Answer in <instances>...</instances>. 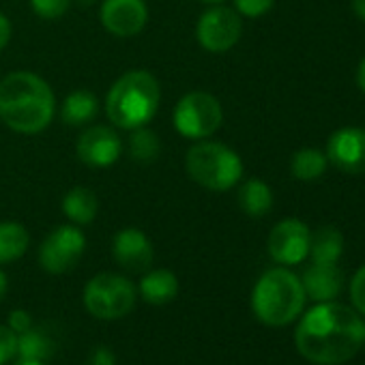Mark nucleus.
Instances as JSON below:
<instances>
[{
    "instance_id": "nucleus-1",
    "label": "nucleus",
    "mask_w": 365,
    "mask_h": 365,
    "mask_svg": "<svg viewBox=\"0 0 365 365\" xmlns=\"http://www.w3.org/2000/svg\"><path fill=\"white\" fill-rule=\"evenodd\" d=\"M294 344L303 359L316 365H341L365 344L361 316L341 303H318L297 324Z\"/></svg>"
},
{
    "instance_id": "nucleus-2",
    "label": "nucleus",
    "mask_w": 365,
    "mask_h": 365,
    "mask_svg": "<svg viewBox=\"0 0 365 365\" xmlns=\"http://www.w3.org/2000/svg\"><path fill=\"white\" fill-rule=\"evenodd\" d=\"M56 97L50 84L33 71H14L0 80V120L9 129L33 135L50 127Z\"/></svg>"
},
{
    "instance_id": "nucleus-3",
    "label": "nucleus",
    "mask_w": 365,
    "mask_h": 365,
    "mask_svg": "<svg viewBox=\"0 0 365 365\" xmlns=\"http://www.w3.org/2000/svg\"><path fill=\"white\" fill-rule=\"evenodd\" d=\"M159 101L161 88L157 78L150 71L131 69L110 86L106 97V112L110 123L131 131L155 118Z\"/></svg>"
},
{
    "instance_id": "nucleus-4",
    "label": "nucleus",
    "mask_w": 365,
    "mask_h": 365,
    "mask_svg": "<svg viewBox=\"0 0 365 365\" xmlns=\"http://www.w3.org/2000/svg\"><path fill=\"white\" fill-rule=\"evenodd\" d=\"M301 279L288 269H269L260 275L252 292L254 316L267 327H286L299 318L305 305Z\"/></svg>"
},
{
    "instance_id": "nucleus-5",
    "label": "nucleus",
    "mask_w": 365,
    "mask_h": 365,
    "mask_svg": "<svg viewBox=\"0 0 365 365\" xmlns=\"http://www.w3.org/2000/svg\"><path fill=\"white\" fill-rule=\"evenodd\" d=\"M185 170L194 182L209 192H228L243 178L241 157L213 140L196 142L185 155Z\"/></svg>"
},
{
    "instance_id": "nucleus-6",
    "label": "nucleus",
    "mask_w": 365,
    "mask_h": 365,
    "mask_svg": "<svg viewBox=\"0 0 365 365\" xmlns=\"http://www.w3.org/2000/svg\"><path fill=\"white\" fill-rule=\"evenodd\" d=\"M138 299V288L131 279L118 273H99L86 282L82 303L97 320H118L127 316Z\"/></svg>"
},
{
    "instance_id": "nucleus-7",
    "label": "nucleus",
    "mask_w": 365,
    "mask_h": 365,
    "mask_svg": "<svg viewBox=\"0 0 365 365\" xmlns=\"http://www.w3.org/2000/svg\"><path fill=\"white\" fill-rule=\"evenodd\" d=\"M174 129L190 140L211 138L224 123V110L217 97L207 91H192L182 95L172 114Z\"/></svg>"
},
{
    "instance_id": "nucleus-8",
    "label": "nucleus",
    "mask_w": 365,
    "mask_h": 365,
    "mask_svg": "<svg viewBox=\"0 0 365 365\" xmlns=\"http://www.w3.org/2000/svg\"><path fill=\"white\" fill-rule=\"evenodd\" d=\"M86 250V237L78 226L65 224L54 228L39 247V262L50 275L69 273Z\"/></svg>"
},
{
    "instance_id": "nucleus-9",
    "label": "nucleus",
    "mask_w": 365,
    "mask_h": 365,
    "mask_svg": "<svg viewBox=\"0 0 365 365\" xmlns=\"http://www.w3.org/2000/svg\"><path fill=\"white\" fill-rule=\"evenodd\" d=\"M243 35V20L237 9L213 5L205 11L196 26L198 43L211 54H224L232 50Z\"/></svg>"
},
{
    "instance_id": "nucleus-10",
    "label": "nucleus",
    "mask_w": 365,
    "mask_h": 365,
    "mask_svg": "<svg viewBox=\"0 0 365 365\" xmlns=\"http://www.w3.org/2000/svg\"><path fill=\"white\" fill-rule=\"evenodd\" d=\"M309 228L299 220H282L269 235V256L284 267L303 262L309 256Z\"/></svg>"
},
{
    "instance_id": "nucleus-11",
    "label": "nucleus",
    "mask_w": 365,
    "mask_h": 365,
    "mask_svg": "<svg viewBox=\"0 0 365 365\" xmlns=\"http://www.w3.org/2000/svg\"><path fill=\"white\" fill-rule=\"evenodd\" d=\"M99 20L114 37H135L148 22V7L144 0H103Z\"/></svg>"
},
{
    "instance_id": "nucleus-12",
    "label": "nucleus",
    "mask_w": 365,
    "mask_h": 365,
    "mask_svg": "<svg viewBox=\"0 0 365 365\" xmlns=\"http://www.w3.org/2000/svg\"><path fill=\"white\" fill-rule=\"evenodd\" d=\"M120 150H123V142L118 133L106 125H93L84 129L76 146L80 161L91 168H108L116 163L120 157Z\"/></svg>"
},
{
    "instance_id": "nucleus-13",
    "label": "nucleus",
    "mask_w": 365,
    "mask_h": 365,
    "mask_svg": "<svg viewBox=\"0 0 365 365\" xmlns=\"http://www.w3.org/2000/svg\"><path fill=\"white\" fill-rule=\"evenodd\" d=\"M327 159L344 174L365 172V129H337L327 144Z\"/></svg>"
},
{
    "instance_id": "nucleus-14",
    "label": "nucleus",
    "mask_w": 365,
    "mask_h": 365,
    "mask_svg": "<svg viewBox=\"0 0 365 365\" xmlns=\"http://www.w3.org/2000/svg\"><path fill=\"white\" fill-rule=\"evenodd\" d=\"M112 254L116 264L129 273H146L155 258L150 239L138 228L118 230L112 241Z\"/></svg>"
},
{
    "instance_id": "nucleus-15",
    "label": "nucleus",
    "mask_w": 365,
    "mask_h": 365,
    "mask_svg": "<svg viewBox=\"0 0 365 365\" xmlns=\"http://www.w3.org/2000/svg\"><path fill=\"white\" fill-rule=\"evenodd\" d=\"M301 284H303L305 297H309L316 303H327V301H333L341 292L344 277L335 264L314 262L312 267L305 269Z\"/></svg>"
},
{
    "instance_id": "nucleus-16",
    "label": "nucleus",
    "mask_w": 365,
    "mask_h": 365,
    "mask_svg": "<svg viewBox=\"0 0 365 365\" xmlns=\"http://www.w3.org/2000/svg\"><path fill=\"white\" fill-rule=\"evenodd\" d=\"M138 290L148 305H165L178 294V279L168 269H153L142 275Z\"/></svg>"
},
{
    "instance_id": "nucleus-17",
    "label": "nucleus",
    "mask_w": 365,
    "mask_h": 365,
    "mask_svg": "<svg viewBox=\"0 0 365 365\" xmlns=\"http://www.w3.org/2000/svg\"><path fill=\"white\" fill-rule=\"evenodd\" d=\"M99 211V200L88 187H73L63 198V213L76 226H88L95 222Z\"/></svg>"
},
{
    "instance_id": "nucleus-18",
    "label": "nucleus",
    "mask_w": 365,
    "mask_h": 365,
    "mask_svg": "<svg viewBox=\"0 0 365 365\" xmlns=\"http://www.w3.org/2000/svg\"><path fill=\"white\" fill-rule=\"evenodd\" d=\"M239 207L250 217H264L273 209V192L260 178L245 180L239 190Z\"/></svg>"
},
{
    "instance_id": "nucleus-19",
    "label": "nucleus",
    "mask_w": 365,
    "mask_h": 365,
    "mask_svg": "<svg viewBox=\"0 0 365 365\" xmlns=\"http://www.w3.org/2000/svg\"><path fill=\"white\" fill-rule=\"evenodd\" d=\"M97 112H99V101L88 91H73L71 95L65 97L61 108L63 123L69 127H82L91 123L97 116Z\"/></svg>"
},
{
    "instance_id": "nucleus-20",
    "label": "nucleus",
    "mask_w": 365,
    "mask_h": 365,
    "mask_svg": "<svg viewBox=\"0 0 365 365\" xmlns=\"http://www.w3.org/2000/svg\"><path fill=\"white\" fill-rule=\"evenodd\" d=\"M344 252V237L333 226L318 228L309 239V256L318 264H335Z\"/></svg>"
},
{
    "instance_id": "nucleus-21",
    "label": "nucleus",
    "mask_w": 365,
    "mask_h": 365,
    "mask_svg": "<svg viewBox=\"0 0 365 365\" xmlns=\"http://www.w3.org/2000/svg\"><path fill=\"white\" fill-rule=\"evenodd\" d=\"M31 245L29 230L18 222H0V267L20 260Z\"/></svg>"
},
{
    "instance_id": "nucleus-22",
    "label": "nucleus",
    "mask_w": 365,
    "mask_h": 365,
    "mask_svg": "<svg viewBox=\"0 0 365 365\" xmlns=\"http://www.w3.org/2000/svg\"><path fill=\"white\" fill-rule=\"evenodd\" d=\"M54 341L52 337L41 329H29L26 333L18 335V359H31V361H48L54 354Z\"/></svg>"
},
{
    "instance_id": "nucleus-23",
    "label": "nucleus",
    "mask_w": 365,
    "mask_h": 365,
    "mask_svg": "<svg viewBox=\"0 0 365 365\" xmlns=\"http://www.w3.org/2000/svg\"><path fill=\"white\" fill-rule=\"evenodd\" d=\"M329 165L327 155H322L316 148H301L292 155L290 170L297 180H316L324 174Z\"/></svg>"
},
{
    "instance_id": "nucleus-24",
    "label": "nucleus",
    "mask_w": 365,
    "mask_h": 365,
    "mask_svg": "<svg viewBox=\"0 0 365 365\" xmlns=\"http://www.w3.org/2000/svg\"><path fill=\"white\" fill-rule=\"evenodd\" d=\"M161 150V142H159V135L148 129L146 125L144 127H138V129H131V135H129V155L133 161L138 163H150L157 159Z\"/></svg>"
},
{
    "instance_id": "nucleus-25",
    "label": "nucleus",
    "mask_w": 365,
    "mask_h": 365,
    "mask_svg": "<svg viewBox=\"0 0 365 365\" xmlns=\"http://www.w3.org/2000/svg\"><path fill=\"white\" fill-rule=\"evenodd\" d=\"M71 7V0H31V9L41 20H58Z\"/></svg>"
},
{
    "instance_id": "nucleus-26",
    "label": "nucleus",
    "mask_w": 365,
    "mask_h": 365,
    "mask_svg": "<svg viewBox=\"0 0 365 365\" xmlns=\"http://www.w3.org/2000/svg\"><path fill=\"white\" fill-rule=\"evenodd\" d=\"M16 356H18V335L7 324H0V365H7Z\"/></svg>"
},
{
    "instance_id": "nucleus-27",
    "label": "nucleus",
    "mask_w": 365,
    "mask_h": 365,
    "mask_svg": "<svg viewBox=\"0 0 365 365\" xmlns=\"http://www.w3.org/2000/svg\"><path fill=\"white\" fill-rule=\"evenodd\" d=\"M275 0H235V9L239 16L245 18H260L267 11H271Z\"/></svg>"
},
{
    "instance_id": "nucleus-28",
    "label": "nucleus",
    "mask_w": 365,
    "mask_h": 365,
    "mask_svg": "<svg viewBox=\"0 0 365 365\" xmlns=\"http://www.w3.org/2000/svg\"><path fill=\"white\" fill-rule=\"evenodd\" d=\"M350 301L359 314H365V267H361L350 282Z\"/></svg>"
},
{
    "instance_id": "nucleus-29",
    "label": "nucleus",
    "mask_w": 365,
    "mask_h": 365,
    "mask_svg": "<svg viewBox=\"0 0 365 365\" xmlns=\"http://www.w3.org/2000/svg\"><path fill=\"white\" fill-rule=\"evenodd\" d=\"M7 327L16 333V335H22L26 333L29 329H33V316L26 312V309H14L7 318Z\"/></svg>"
},
{
    "instance_id": "nucleus-30",
    "label": "nucleus",
    "mask_w": 365,
    "mask_h": 365,
    "mask_svg": "<svg viewBox=\"0 0 365 365\" xmlns=\"http://www.w3.org/2000/svg\"><path fill=\"white\" fill-rule=\"evenodd\" d=\"M88 365H116V354L108 346H97L88 356Z\"/></svg>"
},
{
    "instance_id": "nucleus-31",
    "label": "nucleus",
    "mask_w": 365,
    "mask_h": 365,
    "mask_svg": "<svg viewBox=\"0 0 365 365\" xmlns=\"http://www.w3.org/2000/svg\"><path fill=\"white\" fill-rule=\"evenodd\" d=\"M9 39H11V22L7 20V16L0 14V52L7 48Z\"/></svg>"
},
{
    "instance_id": "nucleus-32",
    "label": "nucleus",
    "mask_w": 365,
    "mask_h": 365,
    "mask_svg": "<svg viewBox=\"0 0 365 365\" xmlns=\"http://www.w3.org/2000/svg\"><path fill=\"white\" fill-rule=\"evenodd\" d=\"M7 288H9V279H7L5 271L0 269V301L5 299V294H7Z\"/></svg>"
},
{
    "instance_id": "nucleus-33",
    "label": "nucleus",
    "mask_w": 365,
    "mask_h": 365,
    "mask_svg": "<svg viewBox=\"0 0 365 365\" xmlns=\"http://www.w3.org/2000/svg\"><path fill=\"white\" fill-rule=\"evenodd\" d=\"M356 82H359V88L365 93V58L361 61L359 65V71H356Z\"/></svg>"
},
{
    "instance_id": "nucleus-34",
    "label": "nucleus",
    "mask_w": 365,
    "mask_h": 365,
    "mask_svg": "<svg viewBox=\"0 0 365 365\" xmlns=\"http://www.w3.org/2000/svg\"><path fill=\"white\" fill-rule=\"evenodd\" d=\"M352 9L365 22V0H352Z\"/></svg>"
},
{
    "instance_id": "nucleus-35",
    "label": "nucleus",
    "mask_w": 365,
    "mask_h": 365,
    "mask_svg": "<svg viewBox=\"0 0 365 365\" xmlns=\"http://www.w3.org/2000/svg\"><path fill=\"white\" fill-rule=\"evenodd\" d=\"M14 365H46L43 361H31V359H18Z\"/></svg>"
},
{
    "instance_id": "nucleus-36",
    "label": "nucleus",
    "mask_w": 365,
    "mask_h": 365,
    "mask_svg": "<svg viewBox=\"0 0 365 365\" xmlns=\"http://www.w3.org/2000/svg\"><path fill=\"white\" fill-rule=\"evenodd\" d=\"M200 3H207V5H220L224 0H200Z\"/></svg>"
},
{
    "instance_id": "nucleus-37",
    "label": "nucleus",
    "mask_w": 365,
    "mask_h": 365,
    "mask_svg": "<svg viewBox=\"0 0 365 365\" xmlns=\"http://www.w3.org/2000/svg\"><path fill=\"white\" fill-rule=\"evenodd\" d=\"M363 335H365V322H363Z\"/></svg>"
}]
</instances>
